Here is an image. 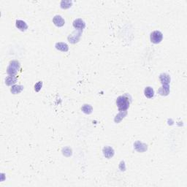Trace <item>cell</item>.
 Returning a JSON list of instances; mask_svg holds the SVG:
<instances>
[{
  "instance_id": "6da1fadb",
  "label": "cell",
  "mask_w": 187,
  "mask_h": 187,
  "mask_svg": "<svg viewBox=\"0 0 187 187\" xmlns=\"http://www.w3.org/2000/svg\"><path fill=\"white\" fill-rule=\"evenodd\" d=\"M130 105V101L126 95L120 96L116 99V105L120 111H125L127 110Z\"/></svg>"
},
{
  "instance_id": "52a82bcc",
  "label": "cell",
  "mask_w": 187,
  "mask_h": 187,
  "mask_svg": "<svg viewBox=\"0 0 187 187\" xmlns=\"http://www.w3.org/2000/svg\"><path fill=\"white\" fill-rule=\"evenodd\" d=\"M158 93L162 96H167L170 94V86L162 85L158 90Z\"/></svg>"
},
{
  "instance_id": "5b68a950",
  "label": "cell",
  "mask_w": 187,
  "mask_h": 187,
  "mask_svg": "<svg viewBox=\"0 0 187 187\" xmlns=\"http://www.w3.org/2000/svg\"><path fill=\"white\" fill-rule=\"evenodd\" d=\"M53 22H54V24H55L56 27H61L65 25V19L61 17V16L56 15V16H54V18H53Z\"/></svg>"
},
{
  "instance_id": "3957f363",
  "label": "cell",
  "mask_w": 187,
  "mask_h": 187,
  "mask_svg": "<svg viewBox=\"0 0 187 187\" xmlns=\"http://www.w3.org/2000/svg\"><path fill=\"white\" fill-rule=\"evenodd\" d=\"M150 39L153 43L158 44V43H161V41L163 39V35L159 31H154L150 35Z\"/></svg>"
},
{
  "instance_id": "9c48e42d",
  "label": "cell",
  "mask_w": 187,
  "mask_h": 187,
  "mask_svg": "<svg viewBox=\"0 0 187 187\" xmlns=\"http://www.w3.org/2000/svg\"><path fill=\"white\" fill-rule=\"evenodd\" d=\"M103 154L104 156L107 159H110L114 155V151L111 147L106 146L103 148Z\"/></svg>"
},
{
  "instance_id": "7a4b0ae2",
  "label": "cell",
  "mask_w": 187,
  "mask_h": 187,
  "mask_svg": "<svg viewBox=\"0 0 187 187\" xmlns=\"http://www.w3.org/2000/svg\"><path fill=\"white\" fill-rule=\"evenodd\" d=\"M20 63L18 61H11L7 69V73L10 76H16L20 69Z\"/></svg>"
},
{
  "instance_id": "30bf717a",
  "label": "cell",
  "mask_w": 187,
  "mask_h": 187,
  "mask_svg": "<svg viewBox=\"0 0 187 187\" xmlns=\"http://www.w3.org/2000/svg\"><path fill=\"white\" fill-rule=\"evenodd\" d=\"M56 48L62 52H67L69 50V47L65 43H56Z\"/></svg>"
},
{
  "instance_id": "5bb4252c",
  "label": "cell",
  "mask_w": 187,
  "mask_h": 187,
  "mask_svg": "<svg viewBox=\"0 0 187 187\" xmlns=\"http://www.w3.org/2000/svg\"><path fill=\"white\" fill-rule=\"evenodd\" d=\"M82 111L86 114H90L92 112V107L90 105H84L82 107Z\"/></svg>"
},
{
  "instance_id": "4fadbf2b",
  "label": "cell",
  "mask_w": 187,
  "mask_h": 187,
  "mask_svg": "<svg viewBox=\"0 0 187 187\" xmlns=\"http://www.w3.org/2000/svg\"><path fill=\"white\" fill-rule=\"evenodd\" d=\"M144 94H145V96L146 97L152 98L154 95V89L150 86L146 87L144 90Z\"/></svg>"
},
{
  "instance_id": "9a60e30c",
  "label": "cell",
  "mask_w": 187,
  "mask_h": 187,
  "mask_svg": "<svg viewBox=\"0 0 187 187\" xmlns=\"http://www.w3.org/2000/svg\"><path fill=\"white\" fill-rule=\"evenodd\" d=\"M72 2L71 1H62L61 2V7L63 9H67L72 6Z\"/></svg>"
},
{
  "instance_id": "8fae6325",
  "label": "cell",
  "mask_w": 187,
  "mask_h": 187,
  "mask_svg": "<svg viewBox=\"0 0 187 187\" xmlns=\"http://www.w3.org/2000/svg\"><path fill=\"white\" fill-rule=\"evenodd\" d=\"M17 82V77L16 76H8L6 79H5V84L7 86H12L14 85Z\"/></svg>"
},
{
  "instance_id": "277c9868",
  "label": "cell",
  "mask_w": 187,
  "mask_h": 187,
  "mask_svg": "<svg viewBox=\"0 0 187 187\" xmlns=\"http://www.w3.org/2000/svg\"><path fill=\"white\" fill-rule=\"evenodd\" d=\"M73 27L75 29H77L82 30V31H83V29L86 27V24L82 19L78 18L75 19V20L73 21Z\"/></svg>"
},
{
  "instance_id": "ba28073f",
  "label": "cell",
  "mask_w": 187,
  "mask_h": 187,
  "mask_svg": "<svg viewBox=\"0 0 187 187\" xmlns=\"http://www.w3.org/2000/svg\"><path fill=\"white\" fill-rule=\"evenodd\" d=\"M16 26L19 30H20L21 32H24V31H26L28 28V26L26 24L25 21L21 20H17L16 22Z\"/></svg>"
},
{
  "instance_id": "2e32d148",
  "label": "cell",
  "mask_w": 187,
  "mask_h": 187,
  "mask_svg": "<svg viewBox=\"0 0 187 187\" xmlns=\"http://www.w3.org/2000/svg\"><path fill=\"white\" fill-rule=\"evenodd\" d=\"M42 86H43V82L42 81H39L37 82L36 84L35 85V91H37V92H38V91H40L41 88H42Z\"/></svg>"
},
{
  "instance_id": "8992f818",
  "label": "cell",
  "mask_w": 187,
  "mask_h": 187,
  "mask_svg": "<svg viewBox=\"0 0 187 187\" xmlns=\"http://www.w3.org/2000/svg\"><path fill=\"white\" fill-rule=\"evenodd\" d=\"M159 80L162 85H169L170 83V77L167 73H162L159 75Z\"/></svg>"
},
{
  "instance_id": "7c38bea8",
  "label": "cell",
  "mask_w": 187,
  "mask_h": 187,
  "mask_svg": "<svg viewBox=\"0 0 187 187\" xmlns=\"http://www.w3.org/2000/svg\"><path fill=\"white\" fill-rule=\"evenodd\" d=\"M23 89H24V86H23L15 85L12 86L10 91H11V92L13 93V95H18V94L21 92L23 91Z\"/></svg>"
}]
</instances>
